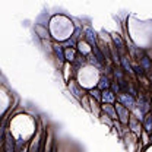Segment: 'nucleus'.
<instances>
[{"label":"nucleus","instance_id":"obj_1","mask_svg":"<svg viewBox=\"0 0 152 152\" xmlns=\"http://www.w3.org/2000/svg\"><path fill=\"white\" fill-rule=\"evenodd\" d=\"M120 101L126 105V107H133L135 105V100L132 98V97H129V95H120Z\"/></svg>","mask_w":152,"mask_h":152},{"label":"nucleus","instance_id":"obj_2","mask_svg":"<svg viewBox=\"0 0 152 152\" xmlns=\"http://www.w3.org/2000/svg\"><path fill=\"white\" fill-rule=\"evenodd\" d=\"M115 110H117V113L120 114V120L123 123H126L127 121V111H126V108H123L121 105H115Z\"/></svg>","mask_w":152,"mask_h":152},{"label":"nucleus","instance_id":"obj_3","mask_svg":"<svg viewBox=\"0 0 152 152\" xmlns=\"http://www.w3.org/2000/svg\"><path fill=\"white\" fill-rule=\"evenodd\" d=\"M101 98H103V101H105V103H113L114 101V94L111 92V91H107V89H105V91L103 92V97H101Z\"/></svg>","mask_w":152,"mask_h":152},{"label":"nucleus","instance_id":"obj_4","mask_svg":"<svg viewBox=\"0 0 152 152\" xmlns=\"http://www.w3.org/2000/svg\"><path fill=\"white\" fill-rule=\"evenodd\" d=\"M85 32H86V39H88V42H89L91 45L95 47V34H94L91 29H86Z\"/></svg>","mask_w":152,"mask_h":152},{"label":"nucleus","instance_id":"obj_5","mask_svg":"<svg viewBox=\"0 0 152 152\" xmlns=\"http://www.w3.org/2000/svg\"><path fill=\"white\" fill-rule=\"evenodd\" d=\"M6 152H13V141H12L10 135L6 136Z\"/></svg>","mask_w":152,"mask_h":152},{"label":"nucleus","instance_id":"obj_6","mask_svg":"<svg viewBox=\"0 0 152 152\" xmlns=\"http://www.w3.org/2000/svg\"><path fill=\"white\" fill-rule=\"evenodd\" d=\"M65 59H66V60H69V62H72V60L75 59V50L67 48V50H66V53H65Z\"/></svg>","mask_w":152,"mask_h":152},{"label":"nucleus","instance_id":"obj_7","mask_svg":"<svg viewBox=\"0 0 152 152\" xmlns=\"http://www.w3.org/2000/svg\"><path fill=\"white\" fill-rule=\"evenodd\" d=\"M54 51H56V56H57L60 60L65 59V54H63V51H62V48H60L59 45H54Z\"/></svg>","mask_w":152,"mask_h":152},{"label":"nucleus","instance_id":"obj_8","mask_svg":"<svg viewBox=\"0 0 152 152\" xmlns=\"http://www.w3.org/2000/svg\"><path fill=\"white\" fill-rule=\"evenodd\" d=\"M108 85H110L108 79H107V77H101V82H100V88H101V89H104V88H108Z\"/></svg>","mask_w":152,"mask_h":152},{"label":"nucleus","instance_id":"obj_9","mask_svg":"<svg viewBox=\"0 0 152 152\" xmlns=\"http://www.w3.org/2000/svg\"><path fill=\"white\" fill-rule=\"evenodd\" d=\"M121 63H123V66L126 67V70H127V72H132V66L129 65V62H127V59H126V57H123V59H121Z\"/></svg>","mask_w":152,"mask_h":152},{"label":"nucleus","instance_id":"obj_10","mask_svg":"<svg viewBox=\"0 0 152 152\" xmlns=\"http://www.w3.org/2000/svg\"><path fill=\"white\" fill-rule=\"evenodd\" d=\"M145 129L146 130H151L152 129V117H148L146 121H145Z\"/></svg>","mask_w":152,"mask_h":152},{"label":"nucleus","instance_id":"obj_11","mask_svg":"<svg viewBox=\"0 0 152 152\" xmlns=\"http://www.w3.org/2000/svg\"><path fill=\"white\" fill-rule=\"evenodd\" d=\"M114 42L117 44V47H123V42H121V39H120V37H117V35H114L113 37Z\"/></svg>","mask_w":152,"mask_h":152},{"label":"nucleus","instance_id":"obj_12","mask_svg":"<svg viewBox=\"0 0 152 152\" xmlns=\"http://www.w3.org/2000/svg\"><path fill=\"white\" fill-rule=\"evenodd\" d=\"M104 110H105L108 114H111V117H114V115H115V114H114V111H113V108H111V107H108V105H105V107H104Z\"/></svg>","mask_w":152,"mask_h":152},{"label":"nucleus","instance_id":"obj_13","mask_svg":"<svg viewBox=\"0 0 152 152\" xmlns=\"http://www.w3.org/2000/svg\"><path fill=\"white\" fill-rule=\"evenodd\" d=\"M142 63H143V67H146V69L149 67V60H148L146 57H143V60H142Z\"/></svg>","mask_w":152,"mask_h":152},{"label":"nucleus","instance_id":"obj_14","mask_svg":"<svg viewBox=\"0 0 152 152\" xmlns=\"http://www.w3.org/2000/svg\"><path fill=\"white\" fill-rule=\"evenodd\" d=\"M91 94H92V95H94L95 98H98V100L101 98V97H100V94H98V91H91Z\"/></svg>","mask_w":152,"mask_h":152},{"label":"nucleus","instance_id":"obj_15","mask_svg":"<svg viewBox=\"0 0 152 152\" xmlns=\"http://www.w3.org/2000/svg\"><path fill=\"white\" fill-rule=\"evenodd\" d=\"M31 152H37V145H35V146H32V149H31Z\"/></svg>","mask_w":152,"mask_h":152},{"label":"nucleus","instance_id":"obj_16","mask_svg":"<svg viewBox=\"0 0 152 152\" xmlns=\"http://www.w3.org/2000/svg\"><path fill=\"white\" fill-rule=\"evenodd\" d=\"M151 139H152V135H151Z\"/></svg>","mask_w":152,"mask_h":152},{"label":"nucleus","instance_id":"obj_17","mask_svg":"<svg viewBox=\"0 0 152 152\" xmlns=\"http://www.w3.org/2000/svg\"><path fill=\"white\" fill-rule=\"evenodd\" d=\"M22 152H24V151H22Z\"/></svg>","mask_w":152,"mask_h":152}]
</instances>
